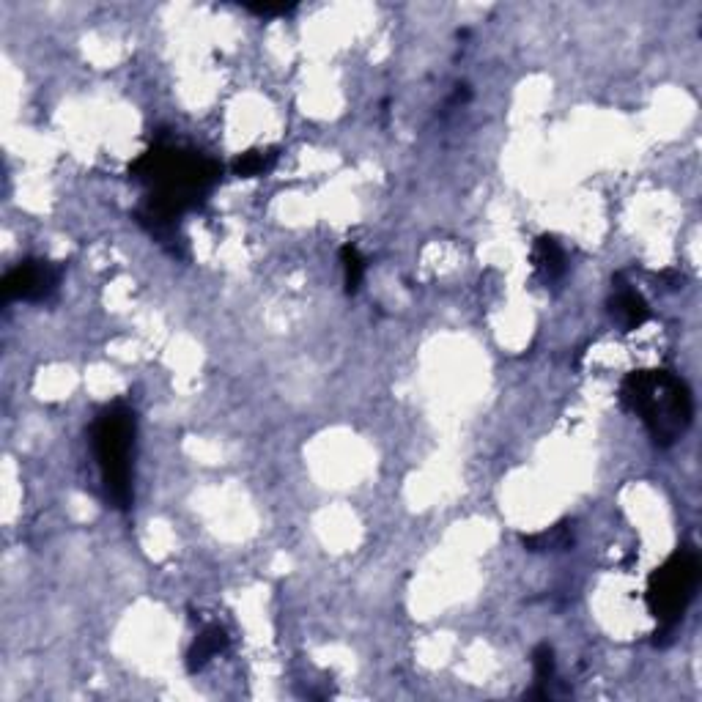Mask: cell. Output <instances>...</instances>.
Returning <instances> with one entry per match:
<instances>
[{"mask_svg": "<svg viewBox=\"0 0 702 702\" xmlns=\"http://www.w3.org/2000/svg\"><path fill=\"white\" fill-rule=\"evenodd\" d=\"M247 11H253L258 17H280V14H288L291 6H283V3H256V6H247Z\"/></svg>", "mask_w": 702, "mask_h": 702, "instance_id": "cell-13", "label": "cell"}, {"mask_svg": "<svg viewBox=\"0 0 702 702\" xmlns=\"http://www.w3.org/2000/svg\"><path fill=\"white\" fill-rule=\"evenodd\" d=\"M225 648H228V631H225V628H203L201 634L195 637V642H192V648L187 650V670L201 672L203 667H209V661L217 659Z\"/></svg>", "mask_w": 702, "mask_h": 702, "instance_id": "cell-7", "label": "cell"}, {"mask_svg": "<svg viewBox=\"0 0 702 702\" xmlns=\"http://www.w3.org/2000/svg\"><path fill=\"white\" fill-rule=\"evenodd\" d=\"M700 585V554L692 546L672 552L664 563L648 576L645 604L659 620L661 634H670L681 623L683 612L692 604L694 590Z\"/></svg>", "mask_w": 702, "mask_h": 702, "instance_id": "cell-4", "label": "cell"}, {"mask_svg": "<svg viewBox=\"0 0 702 702\" xmlns=\"http://www.w3.org/2000/svg\"><path fill=\"white\" fill-rule=\"evenodd\" d=\"M61 286V266L53 261H22L3 280V297L9 302H44Z\"/></svg>", "mask_w": 702, "mask_h": 702, "instance_id": "cell-5", "label": "cell"}, {"mask_svg": "<svg viewBox=\"0 0 702 702\" xmlns=\"http://www.w3.org/2000/svg\"><path fill=\"white\" fill-rule=\"evenodd\" d=\"M129 173L149 184L151 190L146 206L138 212L140 223L149 225L151 234L165 239V234L173 231V223L203 201V195L212 190L223 171L217 162L206 160L198 151L154 146L135 160Z\"/></svg>", "mask_w": 702, "mask_h": 702, "instance_id": "cell-1", "label": "cell"}, {"mask_svg": "<svg viewBox=\"0 0 702 702\" xmlns=\"http://www.w3.org/2000/svg\"><path fill=\"white\" fill-rule=\"evenodd\" d=\"M532 670H535V683L549 686L554 681V672H557V659H554L552 645H538L532 650Z\"/></svg>", "mask_w": 702, "mask_h": 702, "instance_id": "cell-12", "label": "cell"}, {"mask_svg": "<svg viewBox=\"0 0 702 702\" xmlns=\"http://www.w3.org/2000/svg\"><path fill=\"white\" fill-rule=\"evenodd\" d=\"M135 412L127 404H113L102 409L91 428L96 467L102 478L107 502L127 511L132 505V450H135Z\"/></svg>", "mask_w": 702, "mask_h": 702, "instance_id": "cell-3", "label": "cell"}, {"mask_svg": "<svg viewBox=\"0 0 702 702\" xmlns=\"http://www.w3.org/2000/svg\"><path fill=\"white\" fill-rule=\"evenodd\" d=\"M277 151H245L234 160V173L239 179H256L275 168Z\"/></svg>", "mask_w": 702, "mask_h": 702, "instance_id": "cell-10", "label": "cell"}, {"mask_svg": "<svg viewBox=\"0 0 702 702\" xmlns=\"http://www.w3.org/2000/svg\"><path fill=\"white\" fill-rule=\"evenodd\" d=\"M524 549L527 552H565L574 546V530L571 524H554L549 530L535 532V535H524L522 538Z\"/></svg>", "mask_w": 702, "mask_h": 702, "instance_id": "cell-9", "label": "cell"}, {"mask_svg": "<svg viewBox=\"0 0 702 702\" xmlns=\"http://www.w3.org/2000/svg\"><path fill=\"white\" fill-rule=\"evenodd\" d=\"M341 264H343V286H346V294H357L362 286V277H365V261H362L360 250L351 245L343 247Z\"/></svg>", "mask_w": 702, "mask_h": 702, "instance_id": "cell-11", "label": "cell"}, {"mask_svg": "<svg viewBox=\"0 0 702 702\" xmlns=\"http://www.w3.org/2000/svg\"><path fill=\"white\" fill-rule=\"evenodd\" d=\"M609 313H612V319L623 327V332L639 330V327L648 324L650 319V308L648 302H645V297H642L639 291H634L631 286H626V283H620V280H617L612 299H609Z\"/></svg>", "mask_w": 702, "mask_h": 702, "instance_id": "cell-6", "label": "cell"}, {"mask_svg": "<svg viewBox=\"0 0 702 702\" xmlns=\"http://www.w3.org/2000/svg\"><path fill=\"white\" fill-rule=\"evenodd\" d=\"M620 404L645 423L659 447L675 445L692 426V390L672 371H631L620 384Z\"/></svg>", "mask_w": 702, "mask_h": 702, "instance_id": "cell-2", "label": "cell"}, {"mask_svg": "<svg viewBox=\"0 0 702 702\" xmlns=\"http://www.w3.org/2000/svg\"><path fill=\"white\" fill-rule=\"evenodd\" d=\"M532 266L541 280L552 283V280H560L565 275V266H568V258H565V250L560 247V242L554 236H541L535 247H532Z\"/></svg>", "mask_w": 702, "mask_h": 702, "instance_id": "cell-8", "label": "cell"}]
</instances>
